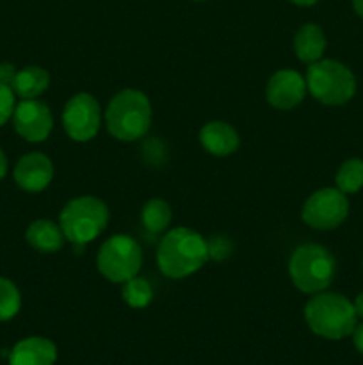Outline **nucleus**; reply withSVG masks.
I'll return each instance as SVG.
<instances>
[{
	"mask_svg": "<svg viewBox=\"0 0 363 365\" xmlns=\"http://www.w3.org/2000/svg\"><path fill=\"white\" fill-rule=\"evenodd\" d=\"M209 260L206 239L191 228H173L160 241L157 250V264L167 278L191 277Z\"/></svg>",
	"mask_w": 363,
	"mask_h": 365,
	"instance_id": "obj_1",
	"label": "nucleus"
},
{
	"mask_svg": "<svg viewBox=\"0 0 363 365\" xmlns=\"http://www.w3.org/2000/svg\"><path fill=\"white\" fill-rule=\"evenodd\" d=\"M305 319L310 330L315 335L330 341L352 335L356 328L358 314L354 303L337 292H317L308 299L305 307Z\"/></svg>",
	"mask_w": 363,
	"mask_h": 365,
	"instance_id": "obj_2",
	"label": "nucleus"
},
{
	"mask_svg": "<svg viewBox=\"0 0 363 365\" xmlns=\"http://www.w3.org/2000/svg\"><path fill=\"white\" fill-rule=\"evenodd\" d=\"M107 130L120 141H137L152 125V103L137 89H123L109 102L105 110Z\"/></svg>",
	"mask_w": 363,
	"mask_h": 365,
	"instance_id": "obj_3",
	"label": "nucleus"
},
{
	"mask_svg": "<svg viewBox=\"0 0 363 365\" xmlns=\"http://www.w3.org/2000/svg\"><path fill=\"white\" fill-rule=\"evenodd\" d=\"M109 209L95 196H78L66 203L60 212L59 225L64 237L75 246L77 252L84 250L88 242L95 241L107 228Z\"/></svg>",
	"mask_w": 363,
	"mask_h": 365,
	"instance_id": "obj_4",
	"label": "nucleus"
},
{
	"mask_svg": "<svg viewBox=\"0 0 363 365\" xmlns=\"http://www.w3.org/2000/svg\"><path fill=\"white\" fill-rule=\"evenodd\" d=\"M292 284L306 294L326 291L337 273V260L320 245H302L292 253L288 262Z\"/></svg>",
	"mask_w": 363,
	"mask_h": 365,
	"instance_id": "obj_5",
	"label": "nucleus"
},
{
	"mask_svg": "<svg viewBox=\"0 0 363 365\" xmlns=\"http://www.w3.org/2000/svg\"><path fill=\"white\" fill-rule=\"evenodd\" d=\"M310 95L324 106H342L356 93V78L345 64L333 59H320L306 71Z\"/></svg>",
	"mask_w": 363,
	"mask_h": 365,
	"instance_id": "obj_6",
	"label": "nucleus"
},
{
	"mask_svg": "<svg viewBox=\"0 0 363 365\" xmlns=\"http://www.w3.org/2000/svg\"><path fill=\"white\" fill-rule=\"evenodd\" d=\"M96 264H98L100 273L107 280L114 284H125L139 274L142 266L141 246L130 235H112L100 248Z\"/></svg>",
	"mask_w": 363,
	"mask_h": 365,
	"instance_id": "obj_7",
	"label": "nucleus"
},
{
	"mask_svg": "<svg viewBox=\"0 0 363 365\" xmlns=\"http://www.w3.org/2000/svg\"><path fill=\"white\" fill-rule=\"evenodd\" d=\"M349 214L347 196L337 187L319 189L302 207V221L317 230H331L345 221Z\"/></svg>",
	"mask_w": 363,
	"mask_h": 365,
	"instance_id": "obj_8",
	"label": "nucleus"
},
{
	"mask_svg": "<svg viewBox=\"0 0 363 365\" xmlns=\"http://www.w3.org/2000/svg\"><path fill=\"white\" fill-rule=\"evenodd\" d=\"M63 125L66 134L73 141H91L102 125V110L96 98L89 93L71 96L63 110Z\"/></svg>",
	"mask_w": 363,
	"mask_h": 365,
	"instance_id": "obj_9",
	"label": "nucleus"
},
{
	"mask_svg": "<svg viewBox=\"0 0 363 365\" xmlns=\"http://www.w3.org/2000/svg\"><path fill=\"white\" fill-rule=\"evenodd\" d=\"M13 127L21 139L28 143H43L53 128V118L48 106L38 98L21 100L13 113Z\"/></svg>",
	"mask_w": 363,
	"mask_h": 365,
	"instance_id": "obj_10",
	"label": "nucleus"
},
{
	"mask_svg": "<svg viewBox=\"0 0 363 365\" xmlns=\"http://www.w3.org/2000/svg\"><path fill=\"white\" fill-rule=\"evenodd\" d=\"M306 91V78H302L301 73L294 70H280L267 82L265 98L276 109L288 110L305 100Z\"/></svg>",
	"mask_w": 363,
	"mask_h": 365,
	"instance_id": "obj_11",
	"label": "nucleus"
},
{
	"mask_svg": "<svg viewBox=\"0 0 363 365\" xmlns=\"http://www.w3.org/2000/svg\"><path fill=\"white\" fill-rule=\"evenodd\" d=\"M13 177L18 187L23 189V191H45L53 178V164L45 153H25L14 166Z\"/></svg>",
	"mask_w": 363,
	"mask_h": 365,
	"instance_id": "obj_12",
	"label": "nucleus"
},
{
	"mask_svg": "<svg viewBox=\"0 0 363 365\" xmlns=\"http://www.w3.org/2000/svg\"><path fill=\"white\" fill-rule=\"evenodd\" d=\"M56 360V344L45 337L23 339L9 353V365H53Z\"/></svg>",
	"mask_w": 363,
	"mask_h": 365,
	"instance_id": "obj_13",
	"label": "nucleus"
},
{
	"mask_svg": "<svg viewBox=\"0 0 363 365\" xmlns=\"http://www.w3.org/2000/svg\"><path fill=\"white\" fill-rule=\"evenodd\" d=\"M203 148L216 157H228L238 148L241 139L237 130L226 121H209L199 132Z\"/></svg>",
	"mask_w": 363,
	"mask_h": 365,
	"instance_id": "obj_14",
	"label": "nucleus"
},
{
	"mask_svg": "<svg viewBox=\"0 0 363 365\" xmlns=\"http://www.w3.org/2000/svg\"><path fill=\"white\" fill-rule=\"evenodd\" d=\"M25 239L28 245L39 253H56L64 245V232L60 225L50 220H38L28 225L25 232Z\"/></svg>",
	"mask_w": 363,
	"mask_h": 365,
	"instance_id": "obj_15",
	"label": "nucleus"
},
{
	"mask_svg": "<svg viewBox=\"0 0 363 365\" xmlns=\"http://www.w3.org/2000/svg\"><path fill=\"white\" fill-rule=\"evenodd\" d=\"M294 50L299 61L306 64L322 59L326 50V36L317 24H305L294 36Z\"/></svg>",
	"mask_w": 363,
	"mask_h": 365,
	"instance_id": "obj_16",
	"label": "nucleus"
},
{
	"mask_svg": "<svg viewBox=\"0 0 363 365\" xmlns=\"http://www.w3.org/2000/svg\"><path fill=\"white\" fill-rule=\"evenodd\" d=\"M50 75L48 71L39 66H27L23 70L16 71L11 89L14 95L20 96L21 100H32L41 96L48 89Z\"/></svg>",
	"mask_w": 363,
	"mask_h": 365,
	"instance_id": "obj_17",
	"label": "nucleus"
},
{
	"mask_svg": "<svg viewBox=\"0 0 363 365\" xmlns=\"http://www.w3.org/2000/svg\"><path fill=\"white\" fill-rule=\"evenodd\" d=\"M337 189H340L344 195H352L363 187V160L362 159H349L338 168Z\"/></svg>",
	"mask_w": 363,
	"mask_h": 365,
	"instance_id": "obj_18",
	"label": "nucleus"
},
{
	"mask_svg": "<svg viewBox=\"0 0 363 365\" xmlns=\"http://www.w3.org/2000/svg\"><path fill=\"white\" fill-rule=\"evenodd\" d=\"M141 220L146 230L159 234V232L166 230L167 225L171 223V207L167 205V202L160 198L149 200L144 205V209H142Z\"/></svg>",
	"mask_w": 363,
	"mask_h": 365,
	"instance_id": "obj_19",
	"label": "nucleus"
},
{
	"mask_svg": "<svg viewBox=\"0 0 363 365\" xmlns=\"http://www.w3.org/2000/svg\"><path fill=\"white\" fill-rule=\"evenodd\" d=\"M125 303L132 309H144L152 303L153 299V289L146 278L134 277L123 284V291H121Z\"/></svg>",
	"mask_w": 363,
	"mask_h": 365,
	"instance_id": "obj_20",
	"label": "nucleus"
},
{
	"mask_svg": "<svg viewBox=\"0 0 363 365\" xmlns=\"http://www.w3.org/2000/svg\"><path fill=\"white\" fill-rule=\"evenodd\" d=\"M21 294L14 282L0 277V323L9 321L20 312Z\"/></svg>",
	"mask_w": 363,
	"mask_h": 365,
	"instance_id": "obj_21",
	"label": "nucleus"
},
{
	"mask_svg": "<svg viewBox=\"0 0 363 365\" xmlns=\"http://www.w3.org/2000/svg\"><path fill=\"white\" fill-rule=\"evenodd\" d=\"M14 107H16V95L9 86L0 82V127L13 118Z\"/></svg>",
	"mask_w": 363,
	"mask_h": 365,
	"instance_id": "obj_22",
	"label": "nucleus"
},
{
	"mask_svg": "<svg viewBox=\"0 0 363 365\" xmlns=\"http://www.w3.org/2000/svg\"><path fill=\"white\" fill-rule=\"evenodd\" d=\"M206 248H209V259L214 260H224L230 257L231 253V242L226 237L221 235H214L210 241H206Z\"/></svg>",
	"mask_w": 363,
	"mask_h": 365,
	"instance_id": "obj_23",
	"label": "nucleus"
},
{
	"mask_svg": "<svg viewBox=\"0 0 363 365\" xmlns=\"http://www.w3.org/2000/svg\"><path fill=\"white\" fill-rule=\"evenodd\" d=\"M16 68L11 63H0V82L6 86H13L14 77H16Z\"/></svg>",
	"mask_w": 363,
	"mask_h": 365,
	"instance_id": "obj_24",
	"label": "nucleus"
},
{
	"mask_svg": "<svg viewBox=\"0 0 363 365\" xmlns=\"http://www.w3.org/2000/svg\"><path fill=\"white\" fill-rule=\"evenodd\" d=\"M352 342H354V348L358 349V353L363 355V323L356 324L354 331H352Z\"/></svg>",
	"mask_w": 363,
	"mask_h": 365,
	"instance_id": "obj_25",
	"label": "nucleus"
},
{
	"mask_svg": "<svg viewBox=\"0 0 363 365\" xmlns=\"http://www.w3.org/2000/svg\"><path fill=\"white\" fill-rule=\"evenodd\" d=\"M6 175H7V157L6 153L2 152V148H0V180H2Z\"/></svg>",
	"mask_w": 363,
	"mask_h": 365,
	"instance_id": "obj_26",
	"label": "nucleus"
},
{
	"mask_svg": "<svg viewBox=\"0 0 363 365\" xmlns=\"http://www.w3.org/2000/svg\"><path fill=\"white\" fill-rule=\"evenodd\" d=\"M354 310H356V314H358L359 317H363V292H362V294H358V298H356Z\"/></svg>",
	"mask_w": 363,
	"mask_h": 365,
	"instance_id": "obj_27",
	"label": "nucleus"
},
{
	"mask_svg": "<svg viewBox=\"0 0 363 365\" xmlns=\"http://www.w3.org/2000/svg\"><path fill=\"white\" fill-rule=\"evenodd\" d=\"M292 4H295V6H302V7H308V6H313V4H317L319 0H290Z\"/></svg>",
	"mask_w": 363,
	"mask_h": 365,
	"instance_id": "obj_28",
	"label": "nucleus"
},
{
	"mask_svg": "<svg viewBox=\"0 0 363 365\" xmlns=\"http://www.w3.org/2000/svg\"><path fill=\"white\" fill-rule=\"evenodd\" d=\"M352 6H354V11L363 18V0H352Z\"/></svg>",
	"mask_w": 363,
	"mask_h": 365,
	"instance_id": "obj_29",
	"label": "nucleus"
},
{
	"mask_svg": "<svg viewBox=\"0 0 363 365\" xmlns=\"http://www.w3.org/2000/svg\"><path fill=\"white\" fill-rule=\"evenodd\" d=\"M196 2H203V0H196Z\"/></svg>",
	"mask_w": 363,
	"mask_h": 365,
	"instance_id": "obj_30",
	"label": "nucleus"
}]
</instances>
